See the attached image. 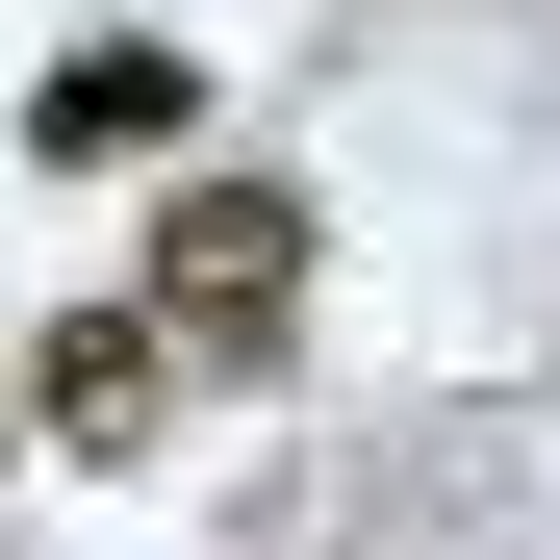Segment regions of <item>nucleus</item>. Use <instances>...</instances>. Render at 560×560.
<instances>
[{
  "instance_id": "3",
  "label": "nucleus",
  "mask_w": 560,
  "mask_h": 560,
  "mask_svg": "<svg viewBox=\"0 0 560 560\" xmlns=\"http://www.w3.org/2000/svg\"><path fill=\"white\" fill-rule=\"evenodd\" d=\"M153 383H178V331H153V306H77V331L26 357V408H51L77 458H128V433H153Z\"/></svg>"
},
{
  "instance_id": "1",
  "label": "nucleus",
  "mask_w": 560,
  "mask_h": 560,
  "mask_svg": "<svg viewBox=\"0 0 560 560\" xmlns=\"http://www.w3.org/2000/svg\"><path fill=\"white\" fill-rule=\"evenodd\" d=\"M280 306H306V178H178L153 205V331L178 357H280Z\"/></svg>"
},
{
  "instance_id": "2",
  "label": "nucleus",
  "mask_w": 560,
  "mask_h": 560,
  "mask_svg": "<svg viewBox=\"0 0 560 560\" xmlns=\"http://www.w3.org/2000/svg\"><path fill=\"white\" fill-rule=\"evenodd\" d=\"M178 128H205V77H178L153 26H128V51H51V103H26V153H51V178H153Z\"/></svg>"
}]
</instances>
